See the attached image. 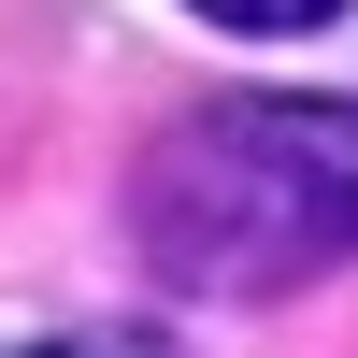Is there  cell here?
Segmentation results:
<instances>
[{
    "label": "cell",
    "mask_w": 358,
    "mask_h": 358,
    "mask_svg": "<svg viewBox=\"0 0 358 358\" xmlns=\"http://www.w3.org/2000/svg\"><path fill=\"white\" fill-rule=\"evenodd\" d=\"M129 244L201 301H273L358 258V101H201L172 143H143Z\"/></svg>",
    "instance_id": "obj_1"
},
{
    "label": "cell",
    "mask_w": 358,
    "mask_h": 358,
    "mask_svg": "<svg viewBox=\"0 0 358 358\" xmlns=\"http://www.w3.org/2000/svg\"><path fill=\"white\" fill-rule=\"evenodd\" d=\"M187 15H215V29H244V43H301V29H330L344 0H187Z\"/></svg>",
    "instance_id": "obj_2"
},
{
    "label": "cell",
    "mask_w": 358,
    "mask_h": 358,
    "mask_svg": "<svg viewBox=\"0 0 358 358\" xmlns=\"http://www.w3.org/2000/svg\"><path fill=\"white\" fill-rule=\"evenodd\" d=\"M29 358H143V344H29Z\"/></svg>",
    "instance_id": "obj_3"
}]
</instances>
